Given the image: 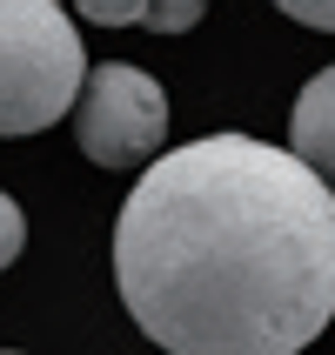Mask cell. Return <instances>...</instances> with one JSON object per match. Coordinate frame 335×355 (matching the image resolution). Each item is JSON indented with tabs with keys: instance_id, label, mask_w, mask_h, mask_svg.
I'll use <instances>...</instances> for the list:
<instances>
[{
	"instance_id": "6da1fadb",
	"label": "cell",
	"mask_w": 335,
	"mask_h": 355,
	"mask_svg": "<svg viewBox=\"0 0 335 355\" xmlns=\"http://www.w3.org/2000/svg\"><path fill=\"white\" fill-rule=\"evenodd\" d=\"M114 282L168 355H302L335 322V195L289 148L201 135L121 201Z\"/></svg>"
},
{
	"instance_id": "7a4b0ae2",
	"label": "cell",
	"mask_w": 335,
	"mask_h": 355,
	"mask_svg": "<svg viewBox=\"0 0 335 355\" xmlns=\"http://www.w3.org/2000/svg\"><path fill=\"white\" fill-rule=\"evenodd\" d=\"M87 54L54 0H0V135H40L80 101Z\"/></svg>"
},
{
	"instance_id": "3957f363",
	"label": "cell",
	"mask_w": 335,
	"mask_h": 355,
	"mask_svg": "<svg viewBox=\"0 0 335 355\" xmlns=\"http://www.w3.org/2000/svg\"><path fill=\"white\" fill-rule=\"evenodd\" d=\"M74 141L94 168H141L168 141V94L155 74L128 60H101L80 80L74 101Z\"/></svg>"
},
{
	"instance_id": "277c9868",
	"label": "cell",
	"mask_w": 335,
	"mask_h": 355,
	"mask_svg": "<svg viewBox=\"0 0 335 355\" xmlns=\"http://www.w3.org/2000/svg\"><path fill=\"white\" fill-rule=\"evenodd\" d=\"M289 155H295L302 168L335 195V67H322V74L295 94V114H289Z\"/></svg>"
},
{
	"instance_id": "5b68a950",
	"label": "cell",
	"mask_w": 335,
	"mask_h": 355,
	"mask_svg": "<svg viewBox=\"0 0 335 355\" xmlns=\"http://www.w3.org/2000/svg\"><path fill=\"white\" fill-rule=\"evenodd\" d=\"M201 14H208V0H148V20H141V27H155V34H188Z\"/></svg>"
},
{
	"instance_id": "8992f818",
	"label": "cell",
	"mask_w": 335,
	"mask_h": 355,
	"mask_svg": "<svg viewBox=\"0 0 335 355\" xmlns=\"http://www.w3.org/2000/svg\"><path fill=\"white\" fill-rule=\"evenodd\" d=\"M80 20H101V27H141L148 20V0H74Z\"/></svg>"
},
{
	"instance_id": "52a82bcc",
	"label": "cell",
	"mask_w": 335,
	"mask_h": 355,
	"mask_svg": "<svg viewBox=\"0 0 335 355\" xmlns=\"http://www.w3.org/2000/svg\"><path fill=\"white\" fill-rule=\"evenodd\" d=\"M27 248V215H20V201L14 195H0V268Z\"/></svg>"
},
{
	"instance_id": "ba28073f",
	"label": "cell",
	"mask_w": 335,
	"mask_h": 355,
	"mask_svg": "<svg viewBox=\"0 0 335 355\" xmlns=\"http://www.w3.org/2000/svg\"><path fill=\"white\" fill-rule=\"evenodd\" d=\"M289 20H302V27H322V34H335V0H275Z\"/></svg>"
}]
</instances>
